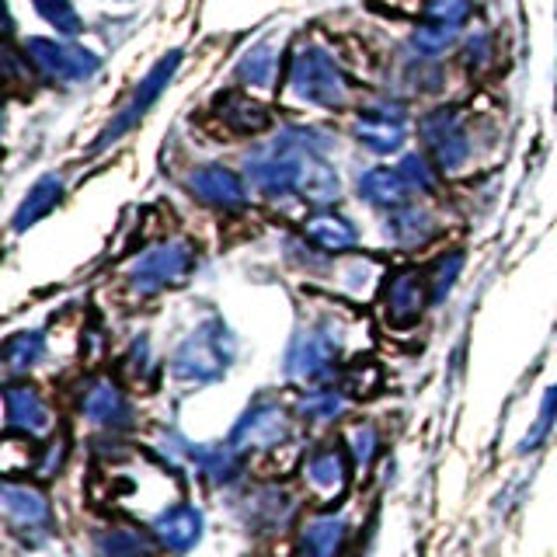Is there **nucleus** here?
Segmentation results:
<instances>
[{"mask_svg": "<svg viewBox=\"0 0 557 557\" xmlns=\"http://www.w3.org/2000/svg\"><path fill=\"white\" fill-rule=\"evenodd\" d=\"M231 335L220 321L202 324L188 342L174 348L171 373L182 383H216L231 366Z\"/></svg>", "mask_w": 557, "mask_h": 557, "instance_id": "nucleus-1", "label": "nucleus"}, {"mask_svg": "<svg viewBox=\"0 0 557 557\" xmlns=\"http://www.w3.org/2000/svg\"><path fill=\"white\" fill-rule=\"evenodd\" d=\"M289 435H293L289 408H283L278 400H258V405H251L237 418L231 443L237 449H272L278 443H286Z\"/></svg>", "mask_w": 557, "mask_h": 557, "instance_id": "nucleus-2", "label": "nucleus"}, {"mask_svg": "<svg viewBox=\"0 0 557 557\" xmlns=\"http://www.w3.org/2000/svg\"><path fill=\"white\" fill-rule=\"evenodd\" d=\"M0 509H4L8 527L25 540L46 536L52 527V505L46 492H39L28 481H8L4 492H0Z\"/></svg>", "mask_w": 557, "mask_h": 557, "instance_id": "nucleus-3", "label": "nucleus"}, {"mask_svg": "<svg viewBox=\"0 0 557 557\" xmlns=\"http://www.w3.org/2000/svg\"><path fill=\"white\" fill-rule=\"evenodd\" d=\"M196 269V255H191L188 244L171 240L153 248L150 255L139 258V265L133 269V283L139 293H161L168 286H178L182 278Z\"/></svg>", "mask_w": 557, "mask_h": 557, "instance_id": "nucleus-4", "label": "nucleus"}, {"mask_svg": "<svg viewBox=\"0 0 557 557\" xmlns=\"http://www.w3.org/2000/svg\"><path fill=\"white\" fill-rule=\"evenodd\" d=\"M338 362V342L321 327H310L296 335L286 356V376L300 383H324V376L335 370Z\"/></svg>", "mask_w": 557, "mask_h": 557, "instance_id": "nucleus-5", "label": "nucleus"}, {"mask_svg": "<svg viewBox=\"0 0 557 557\" xmlns=\"http://www.w3.org/2000/svg\"><path fill=\"white\" fill-rule=\"evenodd\" d=\"M348 478H352V457L335 443L313 446L304 457V484L318 498L342 495L348 487Z\"/></svg>", "mask_w": 557, "mask_h": 557, "instance_id": "nucleus-6", "label": "nucleus"}, {"mask_svg": "<svg viewBox=\"0 0 557 557\" xmlns=\"http://www.w3.org/2000/svg\"><path fill=\"white\" fill-rule=\"evenodd\" d=\"M4 425L11 435L22 432L25 440H35V435L52 425V411L46 405V397L28 380H11L4 387Z\"/></svg>", "mask_w": 557, "mask_h": 557, "instance_id": "nucleus-7", "label": "nucleus"}, {"mask_svg": "<svg viewBox=\"0 0 557 557\" xmlns=\"http://www.w3.org/2000/svg\"><path fill=\"white\" fill-rule=\"evenodd\" d=\"M153 544L171 554H185L199 544L202 536V512L188 502H174L150 522Z\"/></svg>", "mask_w": 557, "mask_h": 557, "instance_id": "nucleus-8", "label": "nucleus"}, {"mask_svg": "<svg viewBox=\"0 0 557 557\" xmlns=\"http://www.w3.org/2000/svg\"><path fill=\"white\" fill-rule=\"evenodd\" d=\"M81 414L101 429H122L133 422V408L126 394H122V387L109 376L87 383V391L81 397Z\"/></svg>", "mask_w": 557, "mask_h": 557, "instance_id": "nucleus-9", "label": "nucleus"}, {"mask_svg": "<svg viewBox=\"0 0 557 557\" xmlns=\"http://www.w3.org/2000/svg\"><path fill=\"white\" fill-rule=\"evenodd\" d=\"M293 91H300L313 104H338L342 101V77L335 63L321 52H307V57L293 66Z\"/></svg>", "mask_w": 557, "mask_h": 557, "instance_id": "nucleus-10", "label": "nucleus"}, {"mask_svg": "<svg viewBox=\"0 0 557 557\" xmlns=\"http://www.w3.org/2000/svg\"><path fill=\"white\" fill-rule=\"evenodd\" d=\"M348 536H352V527L342 512L313 516L296 540V557H342Z\"/></svg>", "mask_w": 557, "mask_h": 557, "instance_id": "nucleus-11", "label": "nucleus"}, {"mask_svg": "<svg viewBox=\"0 0 557 557\" xmlns=\"http://www.w3.org/2000/svg\"><path fill=\"white\" fill-rule=\"evenodd\" d=\"M28 52L35 57V66H42L46 74H52L57 81H84L98 70V60L91 52H84L70 42L39 39V42H28Z\"/></svg>", "mask_w": 557, "mask_h": 557, "instance_id": "nucleus-12", "label": "nucleus"}, {"mask_svg": "<svg viewBox=\"0 0 557 557\" xmlns=\"http://www.w3.org/2000/svg\"><path fill=\"white\" fill-rule=\"evenodd\" d=\"M425 307V283L418 272H397L387 283V318L394 324H411Z\"/></svg>", "mask_w": 557, "mask_h": 557, "instance_id": "nucleus-13", "label": "nucleus"}, {"mask_svg": "<svg viewBox=\"0 0 557 557\" xmlns=\"http://www.w3.org/2000/svg\"><path fill=\"white\" fill-rule=\"evenodd\" d=\"M188 453H191V460H196L191 467H196L209 484H231L240 474V453L231 440L213 443V446H191Z\"/></svg>", "mask_w": 557, "mask_h": 557, "instance_id": "nucleus-14", "label": "nucleus"}, {"mask_svg": "<svg viewBox=\"0 0 557 557\" xmlns=\"http://www.w3.org/2000/svg\"><path fill=\"white\" fill-rule=\"evenodd\" d=\"M191 191L209 202V206H223V209H234L244 202V185L237 174L223 171V168H202L196 171V178H191Z\"/></svg>", "mask_w": 557, "mask_h": 557, "instance_id": "nucleus-15", "label": "nucleus"}, {"mask_svg": "<svg viewBox=\"0 0 557 557\" xmlns=\"http://www.w3.org/2000/svg\"><path fill=\"white\" fill-rule=\"evenodd\" d=\"M304 234L324 251H348L356 248V226L338 213H318L313 220L304 223Z\"/></svg>", "mask_w": 557, "mask_h": 557, "instance_id": "nucleus-16", "label": "nucleus"}, {"mask_svg": "<svg viewBox=\"0 0 557 557\" xmlns=\"http://www.w3.org/2000/svg\"><path fill=\"white\" fill-rule=\"evenodd\" d=\"M174 60H178V52H171V60H161V66H157L153 74L147 77V84H144V87H136V98H133V104H129L126 112L119 115V122H115V126H112L109 133H104V139H115V136H122V133H126V129L133 126V122H136L139 115L147 112V104H150L157 95H161V91H157V87H161V84H164V81L174 74ZM104 139H101V144H104Z\"/></svg>", "mask_w": 557, "mask_h": 557, "instance_id": "nucleus-17", "label": "nucleus"}, {"mask_svg": "<svg viewBox=\"0 0 557 557\" xmlns=\"http://www.w3.org/2000/svg\"><path fill=\"white\" fill-rule=\"evenodd\" d=\"M359 139L362 144H370V150H380V153L397 150L400 139H405V119L391 115V109L362 115L359 119Z\"/></svg>", "mask_w": 557, "mask_h": 557, "instance_id": "nucleus-18", "label": "nucleus"}, {"mask_svg": "<svg viewBox=\"0 0 557 557\" xmlns=\"http://www.w3.org/2000/svg\"><path fill=\"white\" fill-rule=\"evenodd\" d=\"M408 182L400 171H370L366 178L359 182V196H366L373 206H394L400 209L408 199Z\"/></svg>", "mask_w": 557, "mask_h": 557, "instance_id": "nucleus-19", "label": "nucleus"}, {"mask_svg": "<svg viewBox=\"0 0 557 557\" xmlns=\"http://www.w3.org/2000/svg\"><path fill=\"white\" fill-rule=\"evenodd\" d=\"M432 231L429 223V213L425 209H414V206H405L397 209V213L387 220V237L394 244H405V248H411V244H422Z\"/></svg>", "mask_w": 557, "mask_h": 557, "instance_id": "nucleus-20", "label": "nucleus"}, {"mask_svg": "<svg viewBox=\"0 0 557 557\" xmlns=\"http://www.w3.org/2000/svg\"><path fill=\"white\" fill-rule=\"evenodd\" d=\"M98 554L101 557H150L153 547L144 533H136L129 527H115L104 536H98Z\"/></svg>", "mask_w": 557, "mask_h": 557, "instance_id": "nucleus-21", "label": "nucleus"}, {"mask_svg": "<svg viewBox=\"0 0 557 557\" xmlns=\"http://www.w3.org/2000/svg\"><path fill=\"white\" fill-rule=\"evenodd\" d=\"M42 352H46V345L39 331H22V335H14L4 345V362L11 373H28L32 366L42 359Z\"/></svg>", "mask_w": 557, "mask_h": 557, "instance_id": "nucleus-22", "label": "nucleus"}, {"mask_svg": "<svg viewBox=\"0 0 557 557\" xmlns=\"http://www.w3.org/2000/svg\"><path fill=\"white\" fill-rule=\"evenodd\" d=\"M60 199V178H46V182H39L35 185V191L25 199V206H22V213L14 216V226L22 231L25 223H35L39 216H46V209Z\"/></svg>", "mask_w": 557, "mask_h": 557, "instance_id": "nucleus-23", "label": "nucleus"}, {"mask_svg": "<svg viewBox=\"0 0 557 557\" xmlns=\"http://www.w3.org/2000/svg\"><path fill=\"white\" fill-rule=\"evenodd\" d=\"M345 411V397L335 391H313L300 400V414L313 418V422H335V418Z\"/></svg>", "mask_w": 557, "mask_h": 557, "instance_id": "nucleus-24", "label": "nucleus"}, {"mask_svg": "<svg viewBox=\"0 0 557 557\" xmlns=\"http://www.w3.org/2000/svg\"><path fill=\"white\" fill-rule=\"evenodd\" d=\"M35 8H39L46 22H52L57 32H63V35H74L81 28V17L74 8H70V0H35Z\"/></svg>", "mask_w": 557, "mask_h": 557, "instance_id": "nucleus-25", "label": "nucleus"}, {"mask_svg": "<svg viewBox=\"0 0 557 557\" xmlns=\"http://www.w3.org/2000/svg\"><path fill=\"white\" fill-rule=\"evenodd\" d=\"M348 449H352V460L359 463V467H370V460L376 457V446H380V440H376V429L373 425H359V429H352L348 432Z\"/></svg>", "mask_w": 557, "mask_h": 557, "instance_id": "nucleus-26", "label": "nucleus"}, {"mask_svg": "<svg viewBox=\"0 0 557 557\" xmlns=\"http://www.w3.org/2000/svg\"><path fill=\"white\" fill-rule=\"evenodd\" d=\"M467 4L470 0H429V25H449V28H457V22L467 14Z\"/></svg>", "mask_w": 557, "mask_h": 557, "instance_id": "nucleus-27", "label": "nucleus"}, {"mask_svg": "<svg viewBox=\"0 0 557 557\" xmlns=\"http://www.w3.org/2000/svg\"><path fill=\"white\" fill-rule=\"evenodd\" d=\"M261 57H265V49L251 52V57H248V63L240 66V74L248 77L251 84H269V81H272V74H275V63H265V60H261Z\"/></svg>", "mask_w": 557, "mask_h": 557, "instance_id": "nucleus-28", "label": "nucleus"}]
</instances>
